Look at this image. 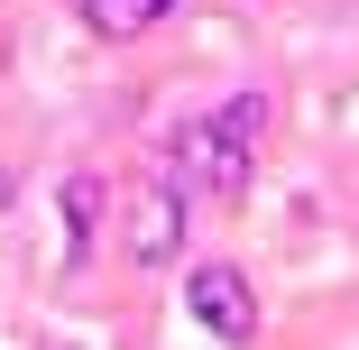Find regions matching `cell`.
I'll list each match as a JSON object with an SVG mask.
<instances>
[{"label":"cell","mask_w":359,"mask_h":350,"mask_svg":"<svg viewBox=\"0 0 359 350\" xmlns=\"http://www.w3.org/2000/svg\"><path fill=\"white\" fill-rule=\"evenodd\" d=\"M258 138H267V93H231L222 111H203L184 129V184L212 194V203H240L249 175H258Z\"/></svg>","instance_id":"6da1fadb"},{"label":"cell","mask_w":359,"mask_h":350,"mask_svg":"<svg viewBox=\"0 0 359 350\" xmlns=\"http://www.w3.org/2000/svg\"><path fill=\"white\" fill-rule=\"evenodd\" d=\"M184 314H194L212 341H231V350H249V341H258V295H249V276H240V267H222V258L184 267Z\"/></svg>","instance_id":"7a4b0ae2"},{"label":"cell","mask_w":359,"mask_h":350,"mask_svg":"<svg viewBox=\"0 0 359 350\" xmlns=\"http://www.w3.org/2000/svg\"><path fill=\"white\" fill-rule=\"evenodd\" d=\"M184 175H148L138 184V203H129V258L138 267H175L184 258Z\"/></svg>","instance_id":"3957f363"},{"label":"cell","mask_w":359,"mask_h":350,"mask_svg":"<svg viewBox=\"0 0 359 350\" xmlns=\"http://www.w3.org/2000/svg\"><path fill=\"white\" fill-rule=\"evenodd\" d=\"M93 222H102V175H65V258L93 249Z\"/></svg>","instance_id":"277c9868"},{"label":"cell","mask_w":359,"mask_h":350,"mask_svg":"<svg viewBox=\"0 0 359 350\" xmlns=\"http://www.w3.org/2000/svg\"><path fill=\"white\" fill-rule=\"evenodd\" d=\"M166 10H175V0H83V19L102 37H138V28H157Z\"/></svg>","instance_id":"5b68a950"},{"label":"cell","mask_w":359,"mask_h":350,"mask_svg":"<svg viewBox=\"0 0 359 350\" xmlns=\"http://www.w3.org/2000/svg\"><path fill=\"white\" fill-rule=\"evenodd\" d=\"M10 194H19V184H10V166H0V213H10Z\"/></svg>","instance_id":"8992f818"}]
</instances>
